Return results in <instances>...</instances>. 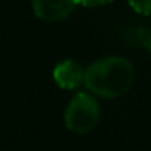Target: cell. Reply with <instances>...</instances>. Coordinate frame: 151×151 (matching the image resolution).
I'll use <instances>...</instances> for the list:
<instances>
[{"instance_id": "6da1fadb", "label": "cell", "mask_w": 151, "mask_h": 151, "mask_svg": "<svg viewBox=\"0 0 151 151\" xmlns=\"http://www.w3.org/2000/svg\"><path fill=\"white\" fill-rule=\"evenodd\" d=\"M135 81V68L127 59L111 55L93 62L85 70V86L101 98H119L128 93Z\"/></svg>"}, {"instance_id": "7a4b0ae2", "label": "cell", "mask_w": 151, "mask_h": 151, "mask_svg": "<svg viewBox=\"0 0 151 151\" xmlns=\"http://www.w3.org/2000/svg\"><path fill=\"white\" fill-rule=\"evenodd\" d=\"M101 109L96 98L89 93H76L65 109V127L76 135H86L98 125Z\"/></svg>"}, {"instance_id": "3957f363", "label": "cell", "mask_w": 151, "mask_h": 151, "mask_svg": "<svg viewBox=\"0 0 151 151\" xmlns=\"http://www.w3.org/2000/svg\"><path fill=\"white\" fill-rule=\"evenodd\" d=\"M31 4L34 15L44 21L65 20L76 5H80L78 0H31Z\"/></svg>"}, {"instance_id": "277c9868", "label": "cell", "mask_w": 151, "mask_h": 151, "mask_svg": "<svg viewBox=\"0 0 151 151\" xmlns=\"http://www.w3.org/2000/svg\"><path fill=\"white\" fill-rule=\"evenodd\" d=\"M54 81L62 89H73L85 83V70L78 62L68 59L57 63L54 68Z\"/></svg>"}, {"instance_id": "5b68a950", "label": "cell", "mask_w": 151, "mask_h": 151, "mask_svg": "<svg viewBox=\"0 0 151 151\" xmlns=\"http://www.w3.org/2000/svg\"><path fill=\"white\" fill-rule=\"evenodd\" d=\"M128 5L140 15H151V0H128Z\"/></svg>"}, {"instance_id": "8992f818", "label": "cell", "mask_w": 151, "mask_h": 151, "mask_svg": "<svg viewBox=\"0 0 151 151\" xmlns=\"http://www.w3.org/2000/svg\"><path fill=\"white\" fill-rule=\"evenodd\" d=\"M114 0H78V4L83 5V7H88V8H93V7H104V5H111Z\"/></svg>"}, {"instance_id": "52a82bcc", "label": "cell", "mask_w": 151, "mask_h": 151, "mask_svg": "<svg viewBox=\"0 0 151 151\" xmlns=\"http://www.w3.org/2000/svg\"><path fill=\"white\" fill-rule=\"evenodd\" d=\"M145 46H146V47H148V50H150V54H151V39H150V41H148V42H146V44H145Z\"/></svg>"}]
</instances>
